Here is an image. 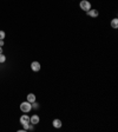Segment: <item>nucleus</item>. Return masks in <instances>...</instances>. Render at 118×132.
<instances>
[{
    "label": "nucleus",
    "mask_w": 118,
    "mask_h": 132,
    "mask_svg": "<svg viewBox=\"0 0 118 132\" xmlns=\"http://www.w3.org/2000/svg\"><path fill=\"white\" fill-rule=\"evenodd\" d=\"M20 110L24 112V113H28L30 111L32 110V104L30 101H22L21 104H20Z\"/></svg>",
    "instance_id": "1"
},
{
    "label": "nucleus",
    "mask_w": 118,
    "mask_h": 132,
    "mask_svg": "<svg viewBox=\"0 0 118 132\" xmlns=\"http://www.w3.org/2000/svg\"><path fill=\"white\" fill-rule=\"evenodd\" d=\"M79 7H80V9H83L84 12H87L89 9H91V3L89 0H81L80 3H79Z\"/></svg>",
    "instance_id": "2"
},
{
    "label": "nucleus",
    "mask_w": 118,
    "mask_h": 132,
    "mask_svg": "<svg viewBox=\"0 0 118 132\" xmlns=\"http://www.w3.org/2000/svg\"><path fill=\"white\" fill-rule=\"evenodd\" d=\"M40 63L39 62H32L31 63V70L33 71V72H39L40 71Z\"/></svg>",
    "instance_id": "3"
},
{
    "label": "nucleus",
    "mask_w": 118,
    "mask_h": 132,
    "mask_svg": "<svg viewBox=\"0 0 118 132\" xmlns=\"http://www.w3.org/2000/svg\"><path fill=\"white\" fill-rule=\"evenodd\" d=\"M39 122H40V118H39V116H38V114H33L32 117H30V123L33 124V125H37V124H39Z\"/></svg>",
    "instance_id": "4"
},
{
    "label": "nucleus",
    "mask_w": 118,
    "mask_h": 132,
    "mask_svg": "<svg viewBox=\"0 0 118 132\" xmlns=\"http://www.w3.org/2000/svg\"><path fill=\"white\" fill-rule=\"evenodd\" d=\"M87 16L89 17H91V18H97V17L99 16V12H98V11H97V9H89V11H87Z\"/></svg>",
    "instance_id": "5"
},
{
    "label": "nucleus",
    "mask_w": 118,
    "mask_h": 132,
    "mask_svg": "<svg viewBox=\"0 0 118 132\" xmlns=\"http://www.w3.org/2000/svg\"><path fill=\"white\" fill-rule=\"evenodd\" d=\"M20 124H30V117L27 116V114H22L21 117H20Z\"/></svg>",
    "instance_id": "6"
},
{
    "label": "nucleus",
    "mask_w": 118,
    "mask_h": 132,
    "mask_svg": "<svg viewBox=\"0 0 118 132\" xmlns=\"http://www.w3.org/2000/svg\"><path fill=\"white\" fill-rule=\"evenodd\" d=\"M52 125H53V127H56V129H60L62 127V120L60 119H53V122H52Z\"/></svg>",
    "instance_id": "7"
},
{
    "label": "nucleus",
    "mask_w": 118,
    "mask_h": 132,
    "mask_svg": "<svg viewBox=\"0 0 118 132\" xmlns=\"http://www.w3.org/2000/svg\"><path fill=\"white\" fill-rule=\"evenodd\" d=\"M27 101H30V103H34V101L37 100V98H36V94L34 93H30V94H27V99H26Z\"/></svg>",
    "instance_id": "8"
},
{
    "label": "nucleus",
    "mask_w": 118,
    "mask_h": 132,
    "mask_svg": "<svg viewBox=\"0 0 118 132\" xmlns=\"http://www.w3.org/2000/svg\"><path fill=\"white\" fill-rule=\"evenodd\" d=\"M111 27L112 28H118V19L117 18H115V19H112L111 20Z\"/></svg>",
    "instance_id": "9"
},
{
    "label": "nucleus",
    "mask_w": 118,
    "mask_h": 132,
    "mask_svg": "<svg viewBox=\"0 0 118 132\" xmlns=\"http://www.w3.org/2000/svg\"><path fill=\"white\" fill-rule=\"evenodd\" d=\"M5 62H6V55L0 53V64H4Z\"/></svg>",
    "instance_id": "10"
},
{
    "label": "nucleus",
    "mask_w": 118,
    "mask_h": 132,
    "mask_svg": "<svg viewBox=\"0 0 118 132\" xmlns=\"http://www.w3.org/2000/svg\"><path fill=\"white\" fill-rule=\"evenodd\" d=\"M5 35H6V33L4 31H0V40H4L5 39Z\"/></svg>",
    "instance_id": "11"
},
{
    "label": "nucleus",
    "mask_w": 118,
    "mask_h": 132,
    "mask_svg": "<svg viewBox=\"0 0 118 132\" xmlns=\"http://www.w3.org/2000/svg\"><path fill=\"white\" fill-rule=\"evenodd\" d=\"M39 107V105L37 104V101H34V103H32V109H38Z\"/></svg>",
    "instance_id": "12"
},
{
    "label": "nucleus",
    "mask_w": 118,
    "mask_h": 132,
    "mask_svg": "<svg viewBox=\"0 0 118 132\" xmlns=\"http://www.w3.org/2000/svg\"><path fill=\"white\" fill-rule=\"evenodd\" d=\"M4 45H5V43H4V40H0V46L3 47Z\"/></svg>",
    "instance_id": "13"
},
{
    "label": "nucleus",
    "mask_w": 118,
    "mask_h": 132,
    "mask_svg": "<svg viewBox=\"0 0 118 132\" xmlns=\"http://www.w3.org/2000/svg\"><path fill=\"white\" fill-rule=\"evenodd\" d=\"M0 53H3V47L0 46Z\"/></svg>",
    "instance_id": "14"
}]
</instances>
